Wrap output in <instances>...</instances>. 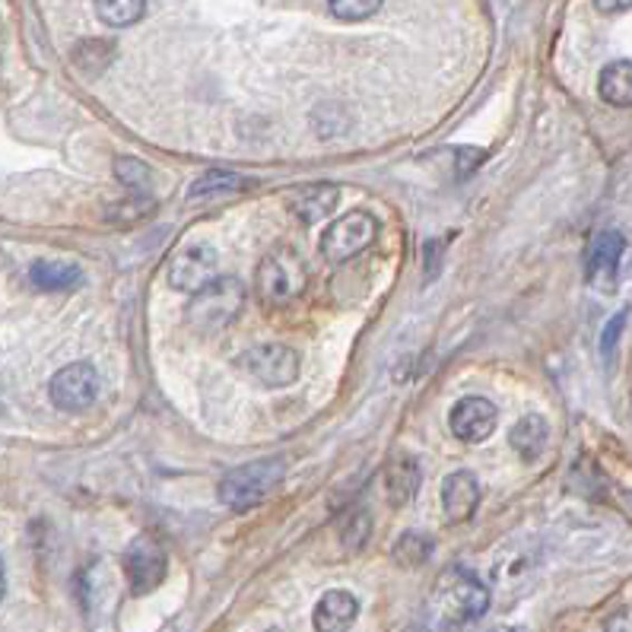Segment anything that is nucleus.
Listing matches in <instances>:
<instances>
[{"label": "nucleus", "mask_w": 632, "mask_h": 632, "mask_svg": "<svg viewBox=\"0 0 632 632\" xmlns=\"http://www.w3.org/2000/svg\"><path fill=\"white\" fill-rule=\"evenodd\" d=\"M429 607H432V616L445 626H464L489 611V591L474 572L448 570L436 582Z\"/></svg>", "instance_id": "nucleus-1"}, {"label": "nucleus", "mask_w": 632, "mask_h": 632, "mask_svg": "<svg viewBox=\"0 0 632 632\" xmlns=\"http://www.w3.org/2000/svg\"><path fill=\"white\" fill-rule=\"evenodd\" d=\"M305 283H309V274H305L302 257L290 249H276V252L264 254V261L257 264L254 295H257L261 309L280 312L305 293Z\"/></svg>", "instance_id": "nucleus-2"}, {"label": "nucleus", "mask_w": 632, "mask_h": 632, "mask_svg": "<svg viewBox=\"0 0 632 632\" xmlns=\"http://www.w3.org/2000/svg\"><path fill=\"white\" fill-rule=\"evenodd\" d=\"M286 477L283 458H261V461L242 464L220 480V503L232 512L261 506Z\"/></svg>", "instance_id": "nucleus-3"}, {"label": "nucleus", "mask_w": 632, "mask_h": 632, "mask_svg": "<svg viewBox=\"0 0 632 632\" xmlns=\"http://www.w3.org/2000/svg\"><path fill=\"white\" fill-rule=\"evenodd\" d=\"M245 305V286L235 276H220L213 280L207 290L194 295L185 309L191 331L197 334H216L223 328H230L232 321L239 318Z\"/></svg>", "instance_id": "nucleus-4"}, {"label": "nucleus", "mask_w": 632, "mask_h": 632, "mask_svg": "<svg viewBox=\"0 0 632 632\" xmlns=\"http://www.w3.org/2000/svg\"><path fill=\"white\" fill-rule=\"evenodd\" d=\"M379 239V220L369 211L343 213L340 220H334L324 235H321V254L331 264H343L350 257H357L359 252H366L372 242Z\"/></svg>", "instance_id": "nucleus-5"}, {"label": "nucleus", "mask_w": 632, "mask_h": 632, "mask_svg": "<svg viewBox=\"0 0 632 632\" xmlns=\"http://www.w3.org/2000/svg\"><path fill=\"white\" fill-rule=\"evenodd\" d=\"M216 271H220V254H216V249H213L211 242H204V239H194V242L178 245L175 254H172L169 283L175 290H182V293L197 295L201 290H207L213 280H220Z\"/></svg>", "instance_id": "nucleus-6"}, {"label": "nucleus", "mask_w": 632, "mask_h": 632, "mask_svg": "<svg viewBox=\"0 0 632 632\" xmlns=\"http://www.w3.org/2000/svg\"><path fill=\"white\" fill-rule=\"evenodd\" d=\"M169 572V556L156 537H134L125 550V578L130 594H149L163 585Z\"/></svg>", "instance_id": "nucleus-7"}, {"label": "nucleus", "mask_w": 632, "mask_h": 632, "mask_svg": "<svg viewBox=\"0 0 632 632\" xmlns=\"http://www.w3.org/2000/svg\"><path fill=\"white\" fill-rule=\"evenodd\" d=\"M242 369L268 388H286L299 379V353L286 343H257L242 353Z\"/></svg>", "instance_id": "nucleus-8"}, {"label": "nucleus", "mask_w": 632, "mask_h": 632, "mask_svg": "<svg viewBox=\"0 0 632 632\" xmlns=\"http://www.w3.org/2000/svg\"><path fill=\"white\" fill-rule=\"evenodd\" d=\"M51 403L67 414H80L99 398V372L89 362H70L48 385Z\"/></svg>", "instance_id": "nucleus-9"}, {"label": "nucleus", "mask_w": 632, "mask_h": 632, "mask_svg": "<svg viewBox=\"0 0 632 632\" xmlns=\"http://www.w3.org/2000/svg\"><path fill=\"white\" fill-rule=\"evenodd\" d=\"M626 252V239L620 232H601L589 249V264L585 274L597 293H613L616 274H620V257Z\"/></svg>", "instance_id": "nucleus-10"}, {"label": "nucleus", "mask_w": 632, "mask_h": 632, "mask_svg": "<svg viewBox=\"0 0 632 632\" xmlns=\"http://www.w3.org/2000/svg\"><path fill=\"white\" fill-rule=\"evenodd\" d=\"M499 414L486 398H464L451 410V432L467 445L486 443L496 432Z\"/></svg>", "instance_id": "nucleus-11"}, {"label": "nucleus", "mask_w": 632, "mask_h": 632, "mask_svg": "<svg viewBox=\"0 0 632 632\" xmlns=\"http://www.w3.org/2000/svg\"><path fill=\"white\" fill-rule=\"evenodd\" d=\"M359 616V601L357 594L350 591L334 589L328 594H321L312 611V626L315 632H347Z\"/></svg>", "instance_id": "nucleus-12"}, {"label": "nucleus", "mask_w": 632, "mask_h": 632, "mask_svg": "<svg viewBox=\"0 0 632 632\" xmlns=\"http://www.w3.org/2000/svg\"><path fill=\"white\" fill-rule=\"evenodd\" d=\"M480 506V484L470 470H455L443 484V508L448 522H467Z\"/></svg>", "instance_id": "nucleus-13"}, {"label": "nucleus", "mask_w": 632, "mask_h": 632, "mask_svg": "<svg viewBox=\"0 0 632 632\" xmlns=\"http://www.w3.org/2000/svg\"><path fill=\"white\" fill-rule=\"evenodd\" d=\"M338 185H309V188L295 191L290 207H293V213L302 223H318V220H324L328 213L338 207Z\"/></svg>", "instance_id": "nucleus-14"}, {"label": "nucleus", "mask_w": 632, "mask_h": 632, "mask_svg": "<svg viewBox=\"0 0 632 632\" xmlns=\"http://www.w3.org/2000/svg\"><path fill=\"white\" fill-rule=\"evenodd\" d=\"M29 280L39 286V290H51V293H64V290H74L80 280H84V271L77 261H64V257H55V261H36L32 271H29Z\"/></svg>", "instance_id": "nucleus-15"}, {"label": "nucleus", "mask_w": 632, "mask_h": 632, "mask_svg": "<svg viewBox=\"0 0 632 632\" xmlns=\"http://www.w3.org/2000/svg\"><path fill=\"white\" fill-rule=\"evenodd\" d=\"M547 439H550L547 420H544L541 414H527V417H522V420L515 422L512 436H508L512 448H515L518 458H525V461L541 458V451L547 448Z\"/></svg>", "instance_id": "nucleus-16"}, {"label": "nucleus", "mask_w": 632, "mask_h": 632, "mask_svg": "<svg viewBox=\"0 0 632 632\" xmlns=\"http://www.w3.org/2000/svg\"><path fill=\"white\" fill-rule=\"evenodd\" d=\"M417 486H420V470L410 458L388 464V470H385V496H388L391 506H407L417 496Z\"/></svg>", "instance_id": "nucleus-17"}, {"label": "nucleus", "mask_w": 632, "mask_h": 632, "mask_svg": "<svg viewBox=\"0 0 632 632\" xmlns=\"http://www.w3.org/2000/svg\"><path fill=\"white\" fill-rule=\"evenodd\" d=\"M601 99L616 108L632 106V61H613L601 70Z\"/></svg>", "instance_id": "nucleus-18"}, {"label": "nucleus", "mask_w": 632, "mask_h": 632, "mask_svg": "<svg viewBox=\"0 0 632 632\" xmlns=\"http://www.w3.org/2000/svg\"><path fill=\"white\" fill-rule=\"evenodd\" d=\"M252 185L245 175H235V172H220L213 169L207 175H201L194 185H191V201H197V197H216V194H235V191H245Z\"/></svg>", "instance_id": "nucleus-19"}, {"label": "nucleus", "mask_w": 632, "mask_h": 632, "mask_svg": "<svg viewBox=\"0 0 632 632\" xmlns=\"http://www.w3.org/2000/svg\"><path fill=\"white\" fill-rule=\"evenodd\" d=\"M96 13L106 26L125 29L134 26L137 20H144L147 13V0H96Z\"/></svg>", "instance_id": "nucleus-20"}, {"label": "nucleus", "mask_w": 632, "mask_h": 632, "mask_svg": "<svg viewBox=\"0 0 632 632\" xmlns=\"http://www.w3.org/2000/svg\"><path fill=\"white\" fill-rule=\"evenodd\" d=\"M391 556H395L398 566L417 570V566H422V563L432 556V541L422 537V534H417V531H407V534L398 537V544H395V553H391Z\"/></svg>", "instance_id": "nucleus-21"}, {"label": "nucleus", "mask_w": 632, "mask_h": 632, "mask_svg": "<svg viewBox=\"0 0 632 632\" xmlns=\"http://www.w3.org/2000/svg\"><path fill=\"white\" fill-rule=\"evenodd\" d=\"M115 178L127 185V188L134 191H144L153 182V172L149 166H144L140 159H134V156H121V159H115Z\"/></svg>", "instance_id": "nucleus-22"}, {"label": "nucleus", "mask_w": 632, "mask_h": 632, "mask_svg": "<svg viewBox=\"0 0 632 632\" xmlns=\"http://www.w3.org/2000/svg\"><path fill=\"white\" fill-rule=\"evenodd\" d=\"M385 0H328L331 13L343 22H359L369 20L372 13H379Z\"/></svg>", "instance_id": "nucleus-23"}, {"label": "nucleus", "mask_w": 632, "mask_h": 632, "mask_svg": "<svg viewBox=\"0 0 632 632\" xmlns=\"http://www.w3.org/2000/svg\"><path fill=\"white\" fill-rule=\"evenodd\" d=\"M153 197L147 194H140V197H134V201H127V204H111V211H108V220L111 223H140V220H147L149 213H153Z\"/></svg>", "instance_id": "nucleus-24"}, {"label": "nucleus", "mask_w": 632, "mask_h": 632, "mask_svg": "<svg viewBox=\"0 0 632 632\" xmlns=\"http://www.w3.org/2000/svg\"><path fill=\"white\" fill-rule=\"evenodd\" d=\"M623 324H626V312H620V315L613 318L611 324L604 328V340H601V350H604V357H611L613 347H616V340H620V331H623Z\"/></svg>", "instance_id": "nucleus-25"}, {"label": "nucleus", "mask_w": 632, "mask_h": 632, "mask_svg": "<svg viewBox=\"0 0 632 632\" xmlns=\"http://www.w3.org/2000/svg\"><path fill=\"white\" fill-rule=\"evenodd\" d=\"M604 632H632V611H616L607 620Z\"/></svg>", "instance_id": "nucleus-26"}, {"label": "nucleus", "mask_w": 632, "mask_h": 632, "mask_svg": "<svg viewBox=\"0 0 632 632\" xmlns=\"http://www.w3.org/2000/svg\"><path fill=\"white\" fill-rule=\"evenodd\" d=\"M594 7L601 13H623V10H630L632 0H594Z\"/></svg>", "instance_id": "nucleus-27"}, {"label": "nucleus", "mask_w": 632, "mask_h": 632, "mask_svg": "<svg viewBox=\"0 0 632 632\" xmlns=\"http://www.w3.org/2000/svg\"><path fill=\"white\" fill-rule=\"evenodd\" d=\"M620 499H623V503L632 508V489H623V493H620Z\"/></svg>", "instance_id": "nucleus-28"}, {"label": "nucleus", "mask_w": 632, "mask_h": 632, "mask_svg": "<svg viewBox=\"0 0 632 632\" xmlns=\"http://www.w3.org/2000/svg\"><path fill=\"white\" fill-rule=\"evenodd\" d=\"M493 632H515V630H508V626H499V630H493Z\"/></svg>", "instance_id": "nucleus-29"}, {"label": "nucleus", "mask_w": 632, "mask_h": 632, "mask_svg": "<svg viewBox=\"0 0 632 632\" xmlns=\"http://www.w3.org/2000/svg\"><path fill=\"white\" fill-rule=\"evenodd\" d=\"M268 632H283V630H280V626H271V630H268Z\"/></svg>", "instance_id": "nucleus-30"}]
</instances>
